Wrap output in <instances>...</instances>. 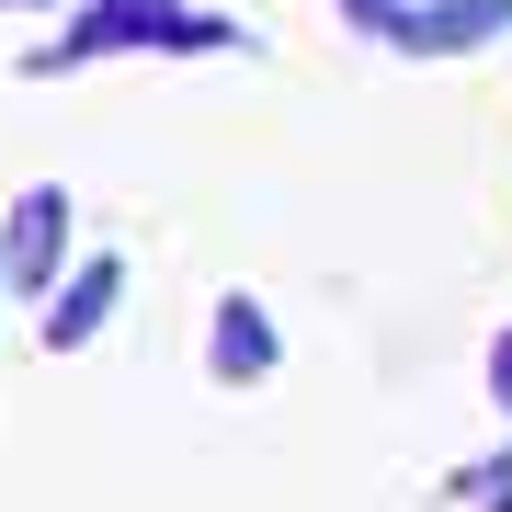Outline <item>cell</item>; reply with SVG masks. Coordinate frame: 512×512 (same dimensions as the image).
<instances>
[{
	"instance_id": "cell-1",
	"label": "cell",
	"mask_w": 512,
	"mask_h": 512,
	"mask_svg": "<svg viewBox=\"0 0 512 512\" xmlns=\"http://www.w3.org/2000/svg\"><path fill=\"white\" fill-rule=\"evenodd\" d=\"M69 194H57V183H35V194H12V205H0V308H12V296H35V308H46V285L57 274H69Z\"/></svg>"
},
{
	"instance_id": "cell-2",
	"label": "cell",
	"mask_w": 512,
	"mask_h": 512,
	"mask_svg": "<svg viewBox=\"0 0 512 512\" xmlns=\"http://www.w3.org/2000/svg\"><path fill=\"white\" fill-rule=\"evenodd\" d=\"M126 308V262L114 251H80L69 274L46 285V353H80V342H103V319Z\"/></svg>"
},
{
	"instance_id": "cell-3",
	"label": "cell",
	"mask_w": 512,
	"mask_h": 512,
	"mask_svg": "<svg viewBox=\"0 0 512 512\" xmlns=\"http://www.w3.org/2000/svg\"><path fill=\"white\" fill-rule=\"evenodd\" d=\"M274 365H285L274 308H262V296H217V319H205V376L217 387H262Z\"/></svg>"
},
{
	"instance_id": "cell-4",
	"label": "cell",
	"mask_w": 512,
	"mask_h": 512,
	"mask_svg": "<svg viewBox=\"0 0 512 512\" xmlns=\"http://www.w3.org/2000/svg\"><path fill=\"white\" fill-rule=\"evenodd\" d=\"M501 35H512V0H410L387 23L399 57H467V46H501Z\"/></svg>"
},
{
	"instance_id": "cell-5",
	"label": "cell",
	"mask_w": 512,
	"mask_h": 512,
	"mask_svg": "<svg viewBox=\"0 0 512 512\" xmlns=\"http://www.w3.org/2000/svg\"><path fill=\"white\" fill-rule=\"evenodd\" d=\"M490 410H501V421H512V319H501V330H490Z\"/></svg>"
},
{
	"instance_id": "cell-6",
	"label": "cell",
	"mask_w": 512,
	"mask_h": 512,
	"mask_svg": "<svg viewBox=\"0 0 512 512\" xmlns=\"http://www.w3.org/2000/svg\"><path fill=\"white\" fill-rule=\"evenodd\" d=\"M399 12H410V0H342V23H353V35H387Z\"/></svg>"
}]
</instances>
